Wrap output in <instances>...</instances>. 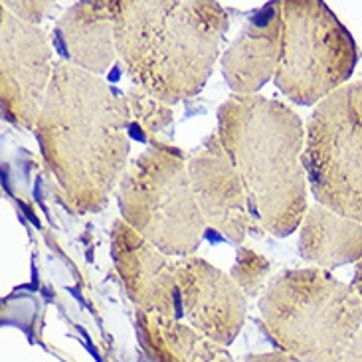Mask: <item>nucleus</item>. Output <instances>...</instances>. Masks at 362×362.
I'll use <instances>...</instances> for the list:
<instances>
[{
    "mask_svg": "<svg viewBox=\"0 0 362 362\" xmlns=\"http://www.w3.org/2000/svg\"><path fill=\"white\" fill-rule=\"evenodd\" d=\"M341 362H362V331L354 337L353 343L349 344Z\"/></svg>",
    "mask_w": 362,
    "mask_h": 362,
    "instance_id": "nucleus-19",
    "label": "nucleus"
},
{
    "mask_svg": "<svg viewBox=\"0 0 362 362\" xmlns=\"http://www.w3.org/2000/svg\"><path fill=\"white\" fill-rule=\"evenodd\" d=\"M281 48V4L269 2L240 30L222 54V74L238 98L257 95L275 76Z\"/></svg>",
    "mask_w": 362,
    "mask_h": 362,
    "instance_id": "nucleus-12",
    "label": "nucleus"
},
{
    "mask_svg": "<svg viewBox=\"0 0 362 362\" xmlns=\"http://www.w3.org/2000/svg\"><path fill=\"white\" fill-rule=\"evenodd\" d=\"M299 252L319 269H334L362 259V222L311 206L301 222Z\"/></svg>",
    "mask_w": 362,
    "mask_h": 362,
    "instance_id": "nucleus-14",
    "label": "nucleus"
},
{
    "mask_svg": "<svg viewBox=\"0 0 362 362\" xmlns=\"http://www.w3.org/2000/svg\"><path fill=\"white\" fill-rule=\"evenodd\" d=\"M66 62L93 76H103L117 59L111 0H88L69 6L56 28Z\"/></svg>",
    "mask_w": 362,
    "mask_h": 362,
    "instance_id": "nucleus-13",
    "label": "nucleus"
},
{
    "mask_svg": "<svg viewBox=\"0 0 362 362\" xmlns=\"http://www.w3.org/2000/svg\"><path fill=\"white\" fill-rule=\"evenodd\" d=\"M198 208L208 228L242 244L247 234L264 232L255 222L244 182L226 153L218 133H212L186 160Z\"/></svg>",
    "mask_w": 362,
    "mask_h": 362,
    "instance_id": "nucleus-9",
    "label": "nucleus"
},
{
    "mask_svg": "<svg viewBox=\"0 0 362 362\" xmlns=\"http://www.w3.org/2000/svg\"><path fill=\"white\" fill-rule=\"evenodd\" d=\"M139 329L155 362H234L226 346L210 341L180 319L137 311Z\"/></svg>",
    "mask_w": 362,
    "mask_h": 362,
    "instance_id": "nucleus-15",
    "label": "nucleus"
},
{
    "mask_svg": "<svg viewBox=\"0 0 362 362\" xmlns=\"http://www.w3.org/2000/svg\"><path fill=\"white\" fill-rule=\"evenodd\" d=\"M185 153L153 143L129 165L117 188L121 220L163 254L190 257L208 224L198 208Z\"/></svg>",
    "mask_w": 362,
    "mask_h": 362,
    "instance_id": "nucleus-5",
    "label": "nucleus"
},
{
    "mask_svg": "<svg viewBox=\"0 0 362 362\" xmlns=\"http://www.w3.org/2000/svg\"><path fill=\"white\" fill-rule=\"evenodd\" d=\"M218 137L242 178L255 222L285 238L307 214L303 121L264 95L230 98L218 109Z\"/></svg>",
    "mask_w": 362,
    "mask_h": 362,
    "instance_id": "nucleus-3",
    "label": "nucleus"
},
{
    "mask_svg": "<svg viewBox=\"0 0 362 362\" xmlns=\"http://www.w3.org/2000/svg\"><path fill=\"white\" fill-rule=\"evenodd\" d=\"M305 170L317 204L362 222V79L315 107L305 139Z\"/></svg>",
    "mask_w": 362,
    "mask_h": 362,
    "instance_id": "nucleus-7",
    "label": "nucleus"
},
{
    "mask_svg": "<svg viewBox=\"0 0 362 362\" xmlns=\"http://www.w3.org/2000/svg\"><path fill=\"white\" fill-rule=\"evenodd\" d=\"M54 59L46 32L0 8V99L2 115L16 127L34 129L49 81Z\"/></svg>",
    "mask_w": 362,
    "mask_h": 362,
    "instance_id": "nucleus-8",
    "label": "nucleus"
},
{
    "mask_svg": "<svg viewBox=\"0 0 362 362\" xmlns=\"http://www.w3.org/2000/svg\"><path fill=\"white\" fill-rule=\"evenodd\" d=\"M2 6L8 12H12L16 18L38 26L40 20L44 18L56 4L54 2H36V0H24V2H12V0H8V2H2Z\"/></svg>",
    "mask_w": 362,
    "mask_h": 362,
    "instance_id": "nucleus-18",
    "label": "nucleus"
},
{
    "mask_svg": "<svg viewBox=\"0 0 362 362\" xmlns=\"http://www.w3.org/2000/svg\"><path fill=\"white\" fill-rule=\"evenodd\" d=\"M244 362H295L289 354L285 353H262L247 356Z\"/></svg>",
    "mask_w": 362,
    "mask_h": 362,
    "instance_id": "nucleus-20",
    "label": "nucleus"
},
{
    "mask_svg": "<svg viewBox=\"0 0 362 362\" xmlns=\"http://www.w3.org/2000/svg\"><path fill=\"white\" fill-rule=\"evenodd\" d=\"M259 311L269 337L301 362H341L362 331V301L353 285L319 267L275 275Z\"/></svg>",
    "mask_w": 362,
    "mask_h": 362,
    "instance_id": "nucleus-4",
    "label": "nucleus"
},
{
    "mask_svg": "<svg viewBox=\"0 0 362 362\" xmlns=\"http://www.w3.org/2000/svg\"><path fill=\"white\" fill-rule=\"evenodd\" d=\"M177 281L186 325L222 346L234 343L245 323V295L232 275L190 255L177 262Z\"/></svg>",
    "mask_w": 362,
    "mask_h": 362,
    "instance_id": "nucleus-11",
    "label": "nucleus"
},
{
    "mask_svg": "<svg viewBox=\"0 0 362 362\" xmlns=\"http://www.w3.org/2000/svg\"><path fill=\"white\" fill-rule=\"evenodd\" d=\"M131 111L101 76L54 64L36 121V141L59 190L78 214L105 210L129 168Z\"/></svg>",
    "mask_w": 362,
    "mask_h": 362,
    "instance_id": "nucleus-1",
    "label": "nucleus"
},
{
    "mask_svg": "<svg viewBox=\"0 0 362 362\" xmlns=\"http://www.w3.org/2000/svg\"><path fill=\"white\" fill-rule=\"evenodd\" d=\"M353 287H354V291L358 293V297H361V301H362V259L358 262V264H356V269H354Z\"/></svg>",
    "mask_w": 362,
    "mask_h": 362,
    "instance_id": "nucleus-21",
    "label": "nucleus"
},
{
    "mask_svg": "<svg viewBox=\"0 0 362 362\" xmlns=\"http://www.w3.org/2000/svg\"><path fill=\"white\" fill-rule=\"evenodd\" d=\"M117 58L133 86L167 105L194 98L210 78L228 12L208 0H111Z\"/></svg>",
    "mask_w": 362,
    "mask_h": 362,
    "instance_id": "nucleus-2",
    "label": "nucleus"
},
{
    "mask_svg": "<svg viewBox=\"0 0 362 362\" xmlns=\"http://www.w3.org/2000/svg\"><path fill=\"white\" fill-rule=\"evenodd\" d=\"M281 48L274 81L297 105H319L346 86L358 62L351 32L319 0H281Z\"/></svg>",
    "mask_w": 362,
    "mask_h": 362,
    "instance_id": "nucleus-6",
    "label": "nucleus"
},
{
    "mask_svg": "<svg viewBox=\"0 0 362 362\" xmlns=\"http://www.w3.org/2000/svg\"><path fill=\"white\" fill-rule=\"evenodd\" d=\"M111 257L137 311L163 319L182 317L177 262H170V255L163 254L121 218L111 228Z\"/></svg>",
    "mask_w": 362,
    "mask_h": 362,
    "instance_id": "nucleus-10",
    "label": "nucleus"
},
{
    "mask_svg": "<svg viewBox=\"0 0 362 362\" xmlns=\"http://www.w3.org/2000/svg\"><path fill=\"white\" fill-rule=\"evenodd\" d=\"M131 119L137 123L143 133L147 135H158L163 129H167L173 123V109L160 99L153 98L145 89L133 88L125 93Z\"/></svg>",
    "mask_w": 362,
    "mask_h": 362,
    "instance_id": "nucleus-16",
    "label": "nucleus"
},
{
    "mask_svg": "<svg viewBox=\"0 0 362 362\" xmlns=\"http://www.w3.org/2000/svg\"><path fill=\"white\" fill-rule=\"evenodd\" d=\"M269 274H272V264L265 259L264 255L257 254L252 247H240L235 255L234 267H232V279L238 287L244 291L245 297H257L267 289L269 285Z\"/></svg>",
    "mask_w": 362,
    "mask_h": 362,
    "instance_id": "nucleus-17",
    "label": "nucleus"
}]
</instances>
